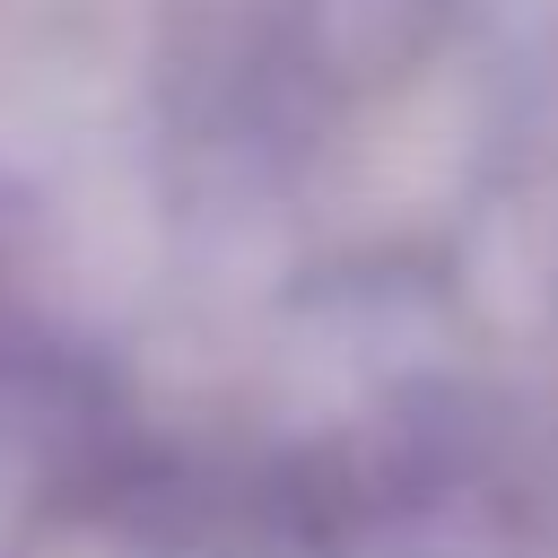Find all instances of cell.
Listing matches in <instances>:
<instances>
[{
	"label": "cell",
	"mask_w": 558,
	"mask_h": 558,
	"mask_svg": "<svg viewBox=\"0 0 558 558\" xmlns=\"http://www.w3.org/2000/svg\"><path fill=\"white\" fill-rule=\"evenodd\" d=\"M296 35L331 78H375L445 35V0H296Z\"/></svg>",
	"instance_id": "6da1fadb"
}]
</instances>
